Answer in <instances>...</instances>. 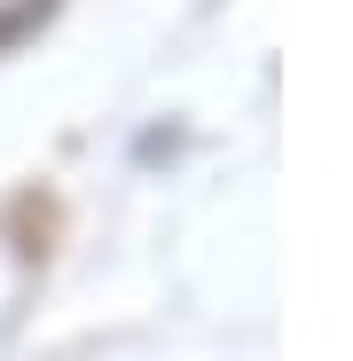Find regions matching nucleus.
Instances as JSON below:
<instances>
[]
</instances>
